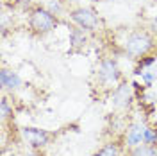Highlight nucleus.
Wrapping results in <instances>:
<instances>
[{
  "label": "nucleus",
  "instance_id": "obj_1",
  "mask_svg": "<svg viewBox=\"0 0 157 156\" xmlns=\"http://www.w3.org/2000/svg\"><path fill=\"white\" fill-rule=\"evenodd\" d=\"M152 49H154V34L150 31H132L127 34V38L123 41V52L132 59L147 56Z\"/></svg>",
  "mask_w": 157,
  "mask_h": 156
},
{
  "label": "nucleus",
  "instance_id": "obj_2",
  "mask_svg": "<svg viewBox=\"0 0 157 156\" xmlns=\"http://www.w3.org/2000/svg\"><path fill=\"white\" fill-rule=\"evenodd\" d=\"M57 27V18L50 9L34 7L29 13V29L36 36H45Z\"/></svg>",
  "mask_w": 157,
  "mask_h": 156
},
{
  "label": "nucleus",
  "instance_id": "obj_3",
  "mask_svg": "<svg viewBox=\"0 0 157 156\" xmlns=\"http://www.w3.org/2000/svg\"><path fill=\"white\" fill-rule=\"evenodd\" d=\"M70 18L77 27L84 29L86 32H95L100 27V20H98L97 13L93 9H89V7H86V6L70 7Z\"/></svg>",
  "mask_w": 157,
  "mask_h": 156
},
{
  "label": "nucleus",
  "instance_id": "obj_4",
  "mask_svg": "<svg viewBox=\"0 0 157 156\" xmlns=\"http://www.w3.org/2000/svg\"><path fill=\"white\" fill-rule=\"evenodd\" d=\"M97 79L104 88H113L121 83V72L118 67L116 59H102L97 68Z\"/></svg>",
  "mask_w": 157,
  "mask_h": 156
},
{
  "label": "nucleus",
  "instance_id": "obj_5",
  "mask_svg": "<svg viewBox=\"0 0 157 156\" xmlns=\"http://www.w3.org/2000/svg\"><path fill=\"white\" fill-rule=\"evenodd\" d=\"M111 99L114 108H127L132 101V84H128L127 81H121L118 86H114Z\"/></svg>",
  "mask_w": 157,
  "mask_h": 156
},
{
  "label": "nucleus",
  "instance_id": "obj_6",
  "mask_svg": "<svg viewBox=\"0 0 157 156\" xmlns=\"http://www.w3.org/2000/svg\"><path fill=\"white\" fill-rule=\"evenodd\" d=\"M21 135H23V138L29 142L30 146H34V147L47 146L48 144V138H50V135L47 131L36 129V127H23L21 129Z\"/></svg>",
  "mask_w": 157,
  "mask_h": 156
},
{
  "label": "nucleus",
  "instance_id": "obj_7",
  "mask_svg": "<svg viewBox=\"0 0 157 156\" xmlns=\"http://www.w3.org/2000/svg\"><path fill=\"white\" fill-rule=\"evenodd\" d=\"M0 84H2V88H6V90H16L21 84V79H20V76L16 72L4 68L0 72Z\"/></svg>",
  "mask_w": 157,
  "mask_h": 156
},
{
  "label": "nucleus",
  "instance_id": "obj_8",
  "mask_svg": "<svg viewBox=\"0 0 157 156\" xmlns=\"http://www.w3.org/2000/svg\"><path fill=\"white\" fill-rule=\"evenodd\" d=\"M145 131H147L145 126L134 124L127 133V144L130 147H136V146H139V144H145Z\"/></svg>",
  "mask_w": 157,
  "mask_h": 156
},
{
  "label": "nucleus",
  "instance_id": "obj_9",
  "mask_svg": "<svg viewBox=\"0 0 157 156\" xmlns=\"http://www.w3.org/2000/svg\"><path fill=\"white\" fill-rule=\"evenodd\" d=\"M86 39H88V36H86V31L84 29H80L77 25L70 29V43H71V49L73 50L82 49L86 45Z\"/></svg>",
  "mask_w": 157,
  "mask_h": 156
},
{
  "label": "nucleus",
  "instance_id": "obj_10",
  "mask_svg": "<svg viewBox=\"0 0 157 156\" xmlns=\"http://www.w3.org/2000/svg\"><path fill=\"white\" fill-rule=\"evenodd\" d=\"M130 156H157V147L154 144H139L132 147Z\"/></svg>",
  "mask_w": 157,
  "mask_h": 156
},
{
  "label": "nucleus",
  "instance_id": "obj_11",
  "mask_svg": "<svg viewBox=\"0 0 157 156\" xmlns=\"http://www.w3.org/2000/svg\"><path fill=\"white\" fill-rule=\"evenodd\" d=\"M120 154V147L118 144H105L102 149H98V153H95L93 156H118Z\"/></svg>",
  "mask_w": 157,
  "mask_h": 156
},
{
  "label": "nucleus",
  "instance_id": "obj_12",
  "mask_svg": "<svg viewBox=\"0 0 157 156\" xmlns=\"http://www.w3.org/2000/svg\"><path fill=\"white\" fill-rule=\"evenodd\" d=\"M0 108H2V118H4V120H7V118L13 115V111H11L9 104H7V99H2V102H0Z\"/></svg>",
  "mask_w": 157,
  "mask_h": 156
},
{
  "label": "nucleus",
  "instance_id": "obj_13",
  "mask_svg": "<svg viewBox=\"0 0 157 156\" xmlns=\"http://www.w3.org/2000/svg\"><path fill=\"white\" fill-rule=\"evenodd\" d=\"M145 144H155V135H154L152 129L145 131Z\"/></svg>",
  "mask_w": 157,
  "mask_h": 156
},
{
  "label": "nucleus",
  "instance_id": "obj_14",
  "mask_svg": "<svg viewBox=\"0 0 157 156\" xmlns=\"http://www.w3.org/2000/svg\"><path fill=\"white\" fill-rule=\"evenodd\" d=\"M48 9L56 14V13H59L61 11V4H59V0H56V2H50V6H48Z\"/></svg>",
  "mask_w": 157,
  "mask_h": 156
},
{
  "label": "nucleus",
  "instance_id": "obj_15",
  "mask_svg": "<svg viewBox=\"0 0 157 156\" xmlns=\"http://www.w3.org/2000/svg\"><path fill=\"white\" fill-rule=\"evenodd\" d=\"M150 32H152L154 36H157V16L150 22Z\"/></svg>",
  "mask_w": 157,
  "mask_h": 156
},
{
  "label": "nucleus",
  "instance_id": "obj_16",
  "mask_svg": "<svg viewBox=\"0 0 157 156\" xmlns=\"http://www.w3.org/2000/svg\"><path fill=\"white\" fill-rule=\"evenodd\" d=\"M61 2H64V4H78V2H82V0H61Z\"/></svg>",
  "mask_w": 157,
  "mask_h": 156
}]
</instances>
